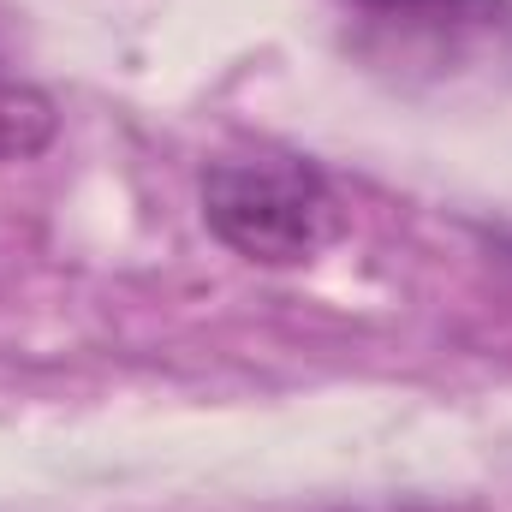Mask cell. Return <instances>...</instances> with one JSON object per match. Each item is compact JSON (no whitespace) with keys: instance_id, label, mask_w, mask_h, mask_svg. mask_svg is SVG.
Segmentation results:
<instances>
[{"instance_id":"obj_1","label":"cell","mask_w":512,"mask_h":512,"mask_svg":"<svg viewBox=\"0 0 512 512\" xmlns=\"http://www.w3.org/2000/svg\"><path fill=\"white\" fill-rule=\"evenodd\" d=\"M352 48L399 90L512 78V0H352Z\"/></svg>"},{"instance_id":"obj_2","label":"cell","mask_w":512,"mask_h":512,"mask_svg":"<svg viewBox=\"0 0 512 512\" xmlns=\"http://www.w3.org/2000/svg\"><path fill=\"white\" fill-rule=\"evenodd\" d=\"M203 221L256 268H298L340 239V203L310 161L239 155L203 173Z\"/></svg>"}]
</instances>
